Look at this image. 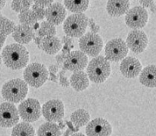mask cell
<instances>
[{
	"instance_id": "obj_12",
	"label": "cell",
	"mask_w": 156,
	"mask_h": 136,
	"mask_svg": "<svg viewBox=\"0 0 156 136\" xmlns=\"http://www.w3.org/2000/svg\"><path fill=\"white\" fill-rule=\"evenodd\" d=\"M88 65V56L82 51L70 52L63 63V69L69 71L83 70Z\"/></svg>"
},
{
	"instance_id": "obj_24",
	"label": "cell",
	"mask_w": 156,
	"mask_h": 136,
	"mask_svg": "<svg viewBox=\"0 0 156 136\" xmlns=\"http://www.w3.org/2000/svg\"><path fill=\"white\" fill-rule=\"evenodd\" d=\"M71 122L76 127H83L90 120V115L84 109H78L70 116Z\"/></svg>"
},
{
	"instance_id": "obj_23",
	"label": "cell",
	"mask_w": 156,
	"mask_h": 136,
	"mask_svg": "<svg viewBox=\"0 0 156 136\" xmlns=\"http://www.w3.org/2000/svg\"><path fill=\"white\" fill-rule=\"evenodd\" d=\"M38 136H62L60 127L54 122H46L37 131Z\"/></svg>"
},
{
	"instance_id": "obj_36",
	"label": "cell",
	"mask_w": 156,
	"mask_h": 136,
	"mask_svg": "<svg viewBox=\"0 0 156 136\" xmlns=\"http://www.w3.org/2000/svg\"><path fill=\"white\" fill-rule=\"evenodd\" d=\"M62 41L65 43V45H68V46H69V47H70V48H73V45H72V40H71V39L68 38L67 36H64L63 38H62Z\"/></svg>"
},
{
	"instance_id": "obj_22",
	"label": "cell",
	"mask_w": 156,
	"mask_h": 136,
	"mask_svg": "<svg viewBox=\"0 0 156 136\" xmlns=\"http://www.w3.org/2000/svg\"><path fill=\"white\" fill-rule=\"evenodd\" d=\"M90 0H64V5L71 13H83L88 9Z\"/></svg>"
},
{
	"instance_id": "obj_10",
	"label": "cell",
	"mask_w": 156,
	"mask_h": 136,
	"mask_svg": "<svg viewBox=\"0 0 156 136\" xmlns=\"http://www.w3.org/2000/svg\"><path fill=\"white\" fill-rule=\"evenodd\" d=\"M126 24L130 28L138 30L143 28L148 20V13L142 6H135L129 9L126 14Z\"/></svg>"
},
{
	"instance_id": "obj_1",
	"label": "cell",
	"mask_w": 156,
	"mask_h": 136,
	"mask_svg": "<svg viewBox=\"0 0 156 136\" xmlns=\"http://www.w3.org/2000/svg\"><path fill=\"white\" fill-rule=\"evenodd\" d=\"M2 61L5 65L12 70H18L27 67L29 62L27 49L19 43H13L6 46L2 51Z\"/></svg>"
},
{
	"instance_id": "obj_42",
	"label": "cell",
	"mask_w": 156,
	"mask_h": 136,
	"mask_svg": "<svg viewBox=\"0 0 156 136\" xmlns=\"http://www.w3.org/2000/svg\"><path fill=\"white\" fill-rule=\"evenodd\" d=\"M50 76H51V77H50V80H52V81H55V82H56L57 78H56V77L55 76V74H53V73H50Z\"/></svg>"
},
{
	"instance_id": "obj_9",
	"label": "cell",
	"mask_w": 156,
	"mask_h": 136,
	"mask_svg": "<svg viewBox=\"0 0 156 136\" xmlns=\"http://www.w3.org/2000/svg\"><path fill=\"white\" fill-rule=\"evenodd\" d=\"M20 115L14 104L5 102L0 104V127L10 128L18 124Z\"/></svg>"
},
{
	"instance_id": "obj_3",
	"label": "cell",
	"mask_w": 156,
	"mask_h": 136,
	"mask_svg": "<svg viewBox=\"0 0 156 136\" xmlns=\"http://www.w3.org/2000/svg\"><path fill=\"white\" fill-rule=\"evenodd\" d=\"M87 76L95 84H102L111 75L110 62L105 56H96L89 63L87 67Z\"/></svg>"
},
{
	"instance_id": "obj_13",
	"label": "cell",
	"mask_w": 156,
	"mask_h": 136,
	"mask_svg": "<svg viewBox=\"0 0 156 136\" xmlns=\"http://www.w3.org/2000/svg\"><path fill=\"white\" fill-rule=\"evenodd\" d=\"M126 46L133 53L140 54L145 50L148 45V38L147 34L140 30H133L127 36Z\"/></svg>"
},
{
	"instance_id": "obj_40",
	"label": "cell",
	"mask_w": 156,
	"mask_h": 136,
	"mask_svg": "<svg viewBox=\"0 0 156 136\" xmlns=\"http://www.w3.org/2000/svg\"><path fill=\"white\" fill-rule=\"evenodd\" d=\"M149 7H150V10H151V12H152L153 13H155V3H154H154L149 6Z\"/></svg>"
},
{
	"instance_id": "obj_41",
	"label": "cell",
	"mask_w": 156,
	"mask_h": 136,
	"mask_svg": "<svg viewBox=\"0 0 156 136\" xmlns=\"http://www.w3.org/2000/svg\"><path fill=\"white\" fill-rule=\"evenodd\" d=\"M5 5V0H0V10L3 9Z\"/></svg>"
},
{
	"instance_id": "obj_26",
	"label": "cell",
	"mask_w": 156,
	"mask_h": 136,
	"mask_svg": "<svg viewBox=\"0 0 156 136\" xmlns=\"http://www.w3.org/2000/svg\"><path fill=\"white\" fill-rule=\"evenodd\" d=\"M19 20L21 25H26V26H34L37 23V17L34 13V12L31 9L25 10L19 14Z\"/></svg>"
},
{
	"instance_id": "obj_35",
	"label": "cell",
	"mask_w": 156,
	"mask_h": 136,
	"mask_svg": "<svg viewBox=\"0 0 156 136\" xmlns=\"http://www.w3.org/2000/svg\"><path fill=\"white\" fill-rule=\"evenodd\" d=\"M154 1V0H140V4L142 5L143 8L149 7Z\"/></svg>"
},
{
	"instance_id": "obj_37",
	"label": "cell",
	"mask_w": 156,
	"mask_h": 136,
	"mask_svg": "<svg viewBox=\"0 0 156 136\" xmlns=\"http://www.w3.org/2000/svg\"><path fill=\"white\" fill-rule=\"evenodd\" d=\"M5 40H6V36L3 35V34H0V50L2 49V48H3V46H4V44H5Z\"/></svg>"
},
{
	"instance_id": "obj_14",
	"label": "cell",
	"mask_w": 156,
	"mask_h": 136,
	"mask_svg": "<svg viewBox=\"0 0 156 136\" xmlns=\"http://www.w3.org/2000/svg\"><path fill=\"white\" fill-rule=\"evenodd\" d=\"M112 133V125L103 118H98L87 124V136H111Z\"/></svg>"
},
{
	"instance_id": "obj_28",
	"label": "cell",
	"mask_w": 156,
	"mask_h": 136,
	"mask_svg": "<svg viewBox=\"0 0 156 136\" xmlns=\"http://www.w3.org/2000/svg\"><path fill=\"white\" fill-rule=\"evenodd\" d=\"M56 34V28L54 25L48 21H42L38 30V34L40 37L44 38L46 36H55Z\"/></svg>"
},
{
	"instance_id": "obj_7",
	"label": "cell",
	"mask_w": 156,
	"mask_h": 136,
	"mask_svg": "<svg viewBox=\"0 0 156 136\" xmlns=\"http://www.w3.org/2000/svg\"><path fill=\"white\" fill-rule=\"evenodd\" d=\"M79 47L83 53L90 56L96 57L103 48V40L98 34L88 33L80 37Z\"/></svg>"
},
{
	"instance_id": "obj_30",
	"label": "cell",
	"mask_w": 156,
	"mask_h": 136,
	"mask_svg": "<svg viewBox=\"0 0 156 136\" xmlns=\"http://www.w3.org/2000/svg\"><path fill=\"white\" fill-rule=\"evenodd\" d=\"M32 11L34 12V13L37 17V20H43L45 18V11H46V9L43 6H41V5H39L37 4L33 5H32Z\"/></svg>"
},
{
	"instance_id": "obj_19",
	"label": "cell",
	"mask_w": 156,
	"mask_h": 136,
	"mask_svg": "<svg viewBox=\"0 0 156 136\" xmlns=\"http://www.w3.org/2000/svg\"><path fill=\"white\" fill-rule=\"evenodd\" d=\"M140 82L148 88H155L156 66L155 64L147 66L140 73Z\"/></svg>"
},
{
	"instance_id": "obj_4",
	"label": "cell",
	"mask_w": 156,
	"mask_h": 136,
	"mask_svg": "<svg viewBox=\"0 0 156 136\" xmlns=\"http://www.w3.org/2000/svg\"><path fill=\"white\" fill-rule=\"evenodd\" d=\"M25 82L34 88H40L48 79V71L46 66L41 63H31L24 71Z\"/></svg>"
},
{
	"instance_id": "obj_6",
	"label": "cell",
	"mask_w": 156,
	"mask_h": 136,
	"mask_svg": "<svg viewBox=\"0 0 156 136\" xmlns=\"http://www.w3.org/2000/svg\"><path fill=\"white\" fill-rule=\"evenodd\" d=\"M19 115L25 122L37 121L41 116V106L35 98H27L22 101L18 107Z\"/></svg>"
},
{
	"instance_id": "obj_2",
	"label": "cell",
	"mask_w": 156,
	"mask_h": 136,
	"mask_svg": "<svg viewBox=\"0 0 156 136\" xmlns=\"http://www.w3.org/2000/svg\"><path fill=\"white\" fill-rule=\"evenodd\" d=\"M27 84L20 78L10 80L2 87L3 98L7 102L12 104L20 103L27 96Z\"/></svg>"
},
{
	"instance_id": "obj_43",
	"label": "cell",
	"mask_w": 156,
	"mask_h": 136,
	"mask_svg": "<svg viewBox=\"0 0 156 136\" xmlns=\"http://www.w3.org/2000/svg\"><path fill=\"white\" fill-rule=\"evenodd\" d=\"M72 136H86L84 135L83 134H81V133H78V134H73Z\"/></svg>"
},
{
	"instance_id": "obj_32",
	"label": "cell",
	"mask_w": 156,
	"mask_h": 136,
	"mask_svg": "<svg viewBox=\"0 0 156 136\" xmlns=\"http://www.w3.org/2000/svg\"><path fill=\"white\" fill-rule=\"evenodd\" d=\"M88 24H90V29H91V31H92V33L94 34H98V32H99V27L98 26V25H96L95 24V22H94V20L93 19H89V20H88Z\"/></svg>"
},
{
	"instance_id": "obj_20",
	"label": "cell",
	"mask_w": 156,
	"mask_h": 136,
	"mask_svg": "<svg viewBox=\"0 0 156 136\" xmlns=\"http://www.w3.org/2000/svg\"><path fill=\"white\" fill-rule=\"evenodd\" d=\"M41 48L48 55H55L62 48V41L55 36H46L41 40Z\"/></svg>"
},
{
	"instance_id": "obj_15",
	"label": "cell",
	"mask_w": 156,
	"mask_h": 136,
	"mask_svg": "<svg viewBox=\"0 0 156 136\" xmlns=\"http://www.w3.org/2000/svg\"><path fill=\"white\" fill-rule=\"evenodd\" d=\"M142 70L141 63L134 57H125L120 63V71L126 78L137 77Z\"/></svg>"
},
{
	"instance_id": "obj_38",
	"label": "cell",
	"mask_w": 156,
	"mask_h": 136,
	"mask_svg": "<svg viewBox=\"0 0 156 136\" xmlns=\"http://www.w3.org/2000/svg\"><path fill=\"white\" fill-rule=\"evenodd\" d=\"M49 70H50V73L55 74V73L58 71V66H55V65H51V66L49 67Z\"/></svg>"
},
{
	"instance_id": "obj_21",
	"label": "cell",
	"mask_w": 156,
	"mask_h": 136,
	"mask_svg": "<svg viewBox=\"0 0 156 136\" xmlns=\"http://www.w3.org/2000/svg\"><path fill=\"white\" fill-rule=\"evenodd\" d=\"M90 84V80L88 76L83 70L76 71L70 77V85L76 91H83L86 90Z\"/></svg>"
},
{
	"instance_id": "obj_17",
	"label": "cell",
	"mask_w": 156,
	"mask_h": 136,
	"mask_svg": "<svg viewBox=\"0 0 156 136\" xmlns=\"http://www.w3.org/2000/svg\"><path fill=\"white\" fill-rule=\"evenodd\" d=\"M12 37L14 41H16L19 44L24 45V44H28L33 41L34 34V30L31 27L20 24L19 26L15 27L12 32Z\"/></svg>"
},
{
	"instance_id": "obj_27",
	"label": "cell",
	"mask_w": 156,
	"mask_h": 136,
	"mask_svg": "<svg viewBox=\"0 0 156 136\" xmlns=\"http://www.w3.org/2000/svg\"><path fill=\"white\" fill-rule=\"evenodd\" d=\"M15 23L10 20H8L7 18L2 16L0 19V34L5 36H8L9 34H12L13 30H14Z\"/></svg>"
},
{
	"instance_id": "obj_31",
	"label": "cell",
	"mask_w": 156,
	"mask_h": 136,
	"mask_svg": "<svg viewBox=\"0 0 156 136\" xmlns=\"http://www.w3.org/2000/svg\"><path fill=\"white\" fill-rule=\"evenodd\" d=\"M66 71V70H64L60 72V83H61V85L62 86V87H65V88H67V87H69V80L66 78L65 77H64V73Z\"/></svg>"
},
{
	"instance_id": "obj_34",
	"label": "cell",
	"mask_w": 156,
	"mask_h": 136,
	"mask_svg": "<svg viewBox=\"0 0 156 136\" xmlns=\"http://www.w3.org/2000/svg\"><path fill=\"white\" fill-rule=\"evenodd\" d=\"M66 57H67V55H62H62H58L55 56V60H56L57 63H58L59 66H62V65L63 64L64 61H65ZM59 66H58V67H59Z\"/></svg>"
},
{
	"instance_id": "obj_25",
	"label": "cell",
	"mask_w": 156,
	"mask_h": 136,
	"mask_svg": "<svg viewBox=\"0 0 156 136\" xmlns=\"http://www.w3.org/2000/svg\"><path fill=\"white\" fill-rule=\"evenodd\" d=\"M12 136H35V131L28 122L16 124L12 131Z\"/></svg>"
},
{
	"instance_id": "obj_5",
	"label": "cell",
	"mask_w": 156,
	"mask_h": 136,
	"mask_svg": "<svg viewBox=\"0 0 156 136\" xmlns=\"http://www.w3.org/2000/svg\"><path fill=\"white\" fill-rule=\"evenodd\" d=\"M89 19L83 13H74L64 21L65 34L72 38H80L85 34Z\"/></svg>"
},
{
	"instance_id": "obj_44",
	"label": "cell",
	"mask_w": 156,
	"mask_h": 136,
	"mask_svg": "<svg viewBox=\"0 0 156 136\" xmlns=\"http://www.w3.org/2000/svg\"><path fill=\"white\" fill-rule=\"evenodd\" d=\"M2 62H3V61H2V56H1V55H0V65L2 64Z\"/></svg>"
},
{
	"instance_id": "obj_39",
	"label": "cell",
	"mask_w": 156,
	"mask_h": 136,
	"mask_svg": "<svg viewBox=\"0 0 156 136\" xmlns=\"http://www.w3.org/2000/svg\"><path fill=\"white\" fill-rule=\"evenodd\" d=\"M41 40H42V38H41V37H40V36H38V37H34V42H35L36 44L38 45L39 48H41Z\"/></svg>"
},
{
	"instance_id": "obj_8",
	"label": "cell",
	"mask_w": 156,
	"mask_h": 136,
	"mask_svg": "<svg viewBox=\"0 0 156 136\" xmlns=\"http://www.w3.org/2000/svg\"><path fill=\"white\" fill-rule=\"evenodd\" d=\"M126 43L120 38L109 41L105 46V58L109 62H119L127 55Z\"/></svg>"
},
{
	"instance_id": "obj_18",
	"label": "cell",
	"mask_w": 156,
	"mask_h": 136,
	"mask_svg": "<svg viewBox=\"0 0 156 136\" xmlns=\"http://www.w3.org/2000/svg\"><path fill=\"white\" fill-rule=\"evenodd\" d=\"M129 8V0H108L107 2V12L112 17H120L126 14Z\"/></svg>"
},
{
	"instance_id": "obj_11",
	"label": "cell",
	"mask_w": 156,
	"mask_h": 136,
	"mask_svg": "<svg viewBox=\"0 0 156 136\" xmlns=\"http://www.w3.org/2000/svg\"><path fill=\"white\" fill-rule=\"evenodd\" d=\"M41 113L48 122L61 121L64 117V104L59 99L48 100L43 105Z\"/></svg>"
},
{
	"instance_id": "obj_33",
	"label": "cell",
	"mask_w": 156,
	"mask_h": 136,
	"mask_svg": "<svg viewBox=\"0 0 156 136\" xmlns=\"http://www.w3.org/2000/svg\"><path fill=\"white\" fill-rule=\"evenodd\" d=\"M35 4L39 5H41L43 7H46V6H49L50 5L53 4L54 0H33Z\"/></svg>"
},
{
	"instance_id": "obj_16",
	"label": "cell",
	"mask_w": 156,
	"mask_h": 136,
	"mask_svg": "<svg viewBox=\"0 0 156 136\" xmlns=\"http://www.w3.org/2000/svg\"><path fill=\"white\" fill-rule=\"evenodd\" d=\"M66 14V9L61 3H54L48 6L45 11V17L48 20V22L54 26L62 24L65 20Z\"/></svg>"
},
{
	"instance_id": "obj_29",
	"label": "cell",
	"mask_w": 156,
	"mask_h": 136,
	"mask_svg": "<svg viewBox=\"0 0 156 136\" xmlns=\"http://www.w3.org/2000/svg\"><path fill=\"white\" fill-rule=\"evenodd\" d=\"M33 3V0H12V9L16 13H21L25 10L30 9Z\"/></svg>"
},
{
	"instance_id": "obj_45",
	"label": "cell",
	"mask_w": 156,
	"mask_h": 136,
	"mask_svg": "<svg viewBox=\"0 0 156 136\" xmlns=\"http://www.w3.org/2000/svg\"><path fill=\"white\" fill-rule=\"evenodd\" d=\"M2 16H3V15L1 14V13H0V19H1V17H2Z\"/></svg>"
}]
</instances>
